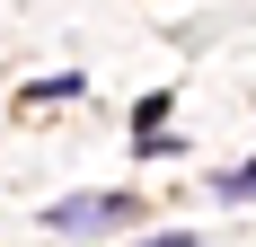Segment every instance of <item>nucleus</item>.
<instances>
[{
  "label": "nucleus",
  "mask_w": 256,
  "mask_h": 247,
  "mask_svg": "<svg viewBox=\"0 0 256 247\" xmlns=\"http://www.w3.org/2000/svg\"><path fill=\"white\" fill-rule=\"evenodd\" d=\"M142 212V194H124V186H98V194H62L44 212V230H62V238H80V230H115Z\"/></svg>",
  "instance_id": "obj_1"
},
{
  "label": "nucleus",
  "mask_w": 256,
  "mask_h": 247,
  "mask_svg": "<svg viewBox=\"0 0 256 247\" xmlns=\"http://www.w3.org/2000/svg\"><path fill=\"white\" fill-rule=\"evenodd\" d=\"M168 115H177V98H168V88L132 98V142H142V150H150V142H168Z\"/></svg>",
  "instance_id": "obj_2"
},
{
  "label": "nucleus",
  "mask_w": 256,
  "mask_h": 247,
  "mask_svg": "<svg viewBox=\"0 0 256 247\" xmlns=\"http://www.w3.org/2000/svg\"><path fill=\"white\" fill-rule=\"evenodd\" d=\"M71 98H88L80 71H53V80H26V88H18V106H71Z\"/></svg>",
  "instance_id": "obj_3"
},
{
  "label": "nucleus",
  "mask_w": 256,
  "mask_h": 247,
  "mask_svg": "<svg viewBox=\"0 0 256 247\" xmlns=\"http://www.w3.org/2000/svg\"><path fill=\"white\" fill-rule=\"evenodd\" d=\"M212 194H221V203H256V159H238V168H212Z\"/></svg>",
  "instance_id": "obj_4"
},
{
  "label": "nucleus",
  "mask_w": 256,
  "mask_h": 247,
  "mask_svg": "<svg viewBox=\"0 0 256 247\" xmlns=\"http://www.w3.org/2000/svg\"><path fill=\"white\" fill-rule=\"evenodd\" d=\"M132 247H194V230H159V238H132Z\"/></svg>",
  "instance_id": "obj_5"
}]
</instances>
